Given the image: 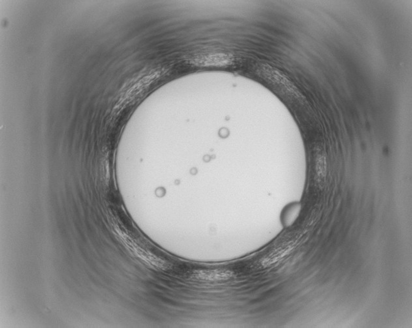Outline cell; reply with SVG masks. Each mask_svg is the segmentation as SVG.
Masks as SVG:
<instances>
[{"mask_svg":"<svg viewBox=\"0 0 412 328\" xmlns=\"http://www.w3.org/2000/svg\"><path fill=\"white\" fill-rule=\"evenodd\" d=\"M233 57L224 53L200 55L192 60V63L198 66H226L232 63Z\"/></svg>","mask_w":412,"mask_h":328,"instance_id":"6da1fadb","label":"cell"},{"mask_svg":"<svg viewBox=\"0 0 412 328\" xmlns=\"http://www.w3.org/2000/svg\"><path fill=\"white\" fill-rule=\"evenodd\" d=\"M232 276V273L228 270H208L202 271L196 274V278L205 281H220L228 280Z\"/></svg>","mask_w":412,"mask_h":328,"instance_id":"7a4b0ae2","label":"cell"},{"mask_svg":"<svg viewBox=\"0 0 412 328\" xmlns=\"http://www.w3.org/2000/svg\"><path fill=\"white\" fill-rule=\"evenodd\" d=\"M300 208H301V206L297 204V203L288 206L284 211H283L282 216V223L285 226H290L294 222L296 219L298 217V214H299Z\"/></svg>","mask_w":412,"mask_h":328,"instance_id":"3957f363","label":"cell"}]
</instances>
